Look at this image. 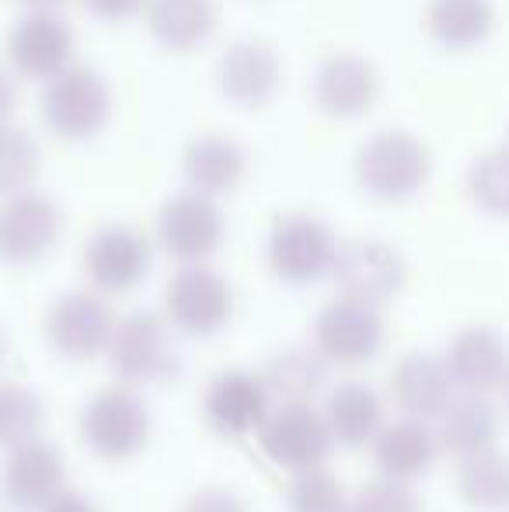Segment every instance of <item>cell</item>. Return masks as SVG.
Listing matches in <instances>:
<instances>
[{"label":"cell","instance_id":"cell-38","mask_svg":"<svg viewBox=\"0 0 509 512\" xmlns=\"http://www.w3.org/2000/svg\"><path fill=\"white\" fill-rule=\"evenodd\" d=\"M21 4L28 7V14H56V7H60L63 0H21Z\"/></svg>","mask_w":509,"mask_h":512},{"label":"cell","instance_id":"cell-8","mask_svg":"<svg viewBox=\"0 0 509 512\" xmlns=\"http://www.w3.org/2000/svg\"><path fill=\"white\" fill-rule=\"evenodd\" d=\"M384 345V317L377 307L360 300L339 297L321 307L314 321V349L325 363L363 366L381 352Z\"/></svg>","mask_w":509,"mask_h":512},{"label":"cell","instance_id":"cell-40","mask_svg":"<svg viewBox=\"0 0 509 512\" xmlns=\"http://www.w3.org/2000/svg\"><path fill=\"white\" fill-rule=\"evenodd\" d=\"M506 150H509V147H506Z\"/></svg>","mask_w":509,"mask_h":512},{"label":"cell","instance_id":"cell-3","mask_svg":"<svg viewBox=\"0 0 509 512\" xmlns=\"http://www.w3.org/2000/svg\"><path fill=\"white\" fill-rule=\"evenodd\" d=\"M339 255L332 227L311 213H286L269 230V265L290 286H311L328 276Z\"/></svg>","mask_w":509,"mask_h":512},{"label":"cell","instance_id":"cell-39","mask_svg":"<svg viewBox=\"0 0 509 512\" xmlns=\"http://www.w3.org/2000/svg\"><path fill=\"white\" fill-rule=\"evenodd\" d=\"M503 391H506V401H509V377H506V384H503Z\"/></svg>","mask_w":509,"mask_h":512},{"label":"cell","instance_id":"cell-33","mask_svg":"<svg viewBox=\"0 0 509 512\" xmlns=\"http://www.w3.org/2000/svg\"><path fill=\"white\" fill-rule=\"evenodd\" d=\"M349 512H422L419 495L412 492V485L401 481H367L360 492L349 499Z\"/></svg>","mask_w":509,"mask_h":512},{"label":"cell","instance_id":"cell-12","mask_svg":"<svg viewBox=\"0 0 509 512\" xmlns=\"http://www.w3.org/2000/svg\"><path fill=\"white\" fill-rule=\"evenodd\" d=\"M60 209L42 192H18L0 206V262L28 265L49 255L60 237Z\"/></svg>","mask_w":509,"mask_h":512},{"label":"cell","instance_id":"cell-30","mask_svg":"<svg viewBox=\"0 0 509 512\" xmlns=\"http://www.w3.org/2000/svg\"><path fill=\"white\" fill-rule=\"evenodd\" d=\"M39 171V147L18 126H0V196L11 199L28 192Z\"/></svg>","mask_w":509,"mask_h":512},{"label":"cell","instance_id":"cell-29","mask_svg":"<svg viewBox=\"0 0 509 512\" xmlns=\"http://www.w3.org/2000/svg\"><path fill=\"white\" fill-rule=\"evenodd\" d=\"M46 422V408L28 387L21 384H0V446L18 450L32 443Z\"/></svg>","mask_w":509,"mask_h":512},{"label":"cell","instance_id":"cell-22","mask_svg":"<svg viewBox=\"0 0 509 512\" xmlns=\"http://www.w3.org/2000/svg\"><path fill=\"white\" fill-rule=\"evenodd\" d=\"M182 171L192 192L213 199V196L231 192L234 185L241 182V175H245V154H241L238 143L227 140V136L206 133V136H196V140L185 147Z\"/></svg>","mask_w":509,"mask_h":512},{"label":"cell","instance_id":"cell-6","mask_svg":"<svg viewBox=\"0 0 509 512\" xmlns=\"http://www.w3.org/2000/svg\"><path fill=\"white\" fill-rule=\"evenodd\" d=\"M258 443L272 464L300 474L325 467L335 439L321 411H314L311 405H279L276 411H269L265 425L258 429Z\"/></svg>","mask_w":509,"mask_h":512},{"label":"cell","instance_id":"cell-28","mask_svg":"<svg viewBox=\"0 0 509 512\" xmlns=\"http://www.w3.org/2000/svg\"><path fill=\"white\" fill-rule=\"evenodd\" d=\"M426 25L443 46H475L492 28V4L489 0H429Z\"/></svg>","mask_w":509,"mask_h":512},{"label":"cell","instance_id":"cell-34","mask_svg":"<svg viewBox=\"0 0 509 512\" xmlns=\"http://www.w3.org/2000/svg\"><path fill=\"white\" fill-rule=\"evenodd\" d=\"M185 512H248V506L231 488H199L189 499Z\"/></svg>","mask_w":509,"mask_h":512},{"label":"cell","instance_id":"cell-4","mask_svg":"<svg viewBox=\"0 0 509 512\" xmlns=\"http://www.w3.org/2000/svg\"><path fill=\"white\" fill-rule=\"evenodd\" d=\"M109 363L126 387L154 384L178 370L175 345L168 335V321L154 310H133L123 321H116L109 342Z\"/></svg>","mask_w":509,"mask_h":512},{"label":"cell","instance_id":"cell-17","mask_svg":"<svg viewBox=\"0 0 509 512\" xmlns=\"http://www.w3.org/2000/svg\"><path fill=\"white\" fill-rule=\"evenodd\" d=\"M447 373L464 394H489L506 384L509 377V349L506 338L489 324H471L457 331L447 349Z\"/></svg>","mask_w":509,"mask_h":512},{"label":"cell","instance_id":"cell-31","mask_svg":"<svg viewBox=\"0 0 509 512\" xmlns=\"http://www.w3.org/2000/svg\"><path fill=\"white\" fill-rule=\"evenodd\" d=\"M468 189L475 203L489 213L509 216V150H489L468 171Z\"/></svg>","mask_w":509,"mask_h":512},{"label":"cell","instance_id":"cell-24","mask_svg":"<svg viewBox=\"0 0 509 512\" xmlns=\"http://www.w3.org/2000/svg\"><path fill=\"white\" fill-rule=\"evenodd\" d=\"M325 422L335 443L342 446H367L384 429V405L367 384H342L328 398Z\"/></svg>","mask_w":509,"mask_h":512},{"label":"cell","instance_id":"cell-5","mask_svg":"<svg viewBox=\"0 0 509 512\" xmlns=\"http://www.w3.org/2000/svg\"><path fill=\"white\" fill-rule=\"evenodd\" d=\"M109 84L102 74L84 63H70L63 74L46 81L42 91V115H46L49 129L60 133L63 140H88L109 119Z\"/></svg>","mask_w":509,"mask_h":512},{"label":"cell","instance_id":"cell-21","mask_svg":"<svg viewBox=\"0 0 509 512\" xmlns=\"http://www.w3.org/2000/svg\"><path fill=\"white\" fill-rule=\"evenodd\" d=\"M374 464L387 481H401L412 485L415 478L429 471L436 457V436L429 432L426 422L415 418H398V422H384V429L377 432L374 443Z\"/></svg>","mask_w":509,"mask_h":512},{"label":"cell","instance_id":"cell-35","mask_svg":"<svg viewBox=\"0 0 509 512\" xmlns=\"http://www.w3.org/2000/svg\"><path fill=\"white\" fill-rule=\"evenodd\" d=\"M98 18H109V21H119V18H129V14L140 11L147 0H84Z\"/></svg>","mask_w":509,"mask_h":512},{"label":"cell","instance_id":"cell-23","mask_svg":"<svg viewBox=\"0 0 509 512\" xmlns=\"http://www.w3.org/2000/svg\"><path fill=\"white\" fill-rule=\"evenodd\" d=\"M499 436V415L485 394H464L454 398L450 408L440 415V439L443 446L454 457H475L482 450H492Z\"/></svg>","mask_w":509,"mask_h":512},{"label":"cell","instance_id":"cell-18","mask_svg":"<svg viewBox=\"0 0 509 512\" xmlns=\"http://www.w3.org/2000/svg\"><path fill=\"white\" fill-rule=\"evenodd\" d=\"M217 84L234 105L255 108L272 98L279 84V56L265 39H238L217 63Z\"/></svg>","mask_w":509,"mask_h":512},{"label":"cell","instance_id":"cell-27","mask_svg":"<svg viewBox=\"0 0 509 512\" xmlns=\"http://www.w3.org/2000/svg\"><path fill=\"white\" fill-rule=\"evenodd\" d=\"M457 495L471 509L499 512L509 509V457L503 450H482L464 457L457 467Z\"/></svg>","mask_w":509,"mask_h":512},{"label":"cell","instance_id":"cell-20","mask_svg":"<svg viewBox=\"0 0 509 512\" xmlns=\"http://www.w3.org/2000/svg\"><path fill=\"white\" fill-rule=\"evenodd\" d=\"M377 91H381V81H377L374 63H367L363 56L353 53L328 56L318 67V77H314V98H318V105L328 115H339V119L363 115L377 102Z\"/></svg>","mask_w":509,"mask_h":512},{"label":"cell","instance_id":"cell-9","mask_svg":"<svg viewBox=\"0 0 509 512\" xmlns=\"http://www.w3.org/2000/svg\"><path fill=\"white\" fill-rule=\"evenodd\" d=\"M157 241L175 262L203 265L224 241V216L213 199L199 192L171 196L157 213Z\"/></svg>","mask_w":509,"mask_h":512},{"label":"cell","instance_id":"cell-15","mask_svg":"<svg viewBox=\"0 0 509 512\" xmlns=\"http://www.w3.org/2000/svg\"><path fill=\"white\" fill-rule=\"evenodd\" d=\"M60 492H67V464L56 446L32 439L7 453L4 464V495L14 509H46Z\"/></svg>","mask_w":509,"mask_h":512},{"label":"cell","instance_id":"cell-32","mask_svg":"<svg viewBox=\"0 0 509 512\" xmlns=\"http://www.w3.org/2000/svg\"><path fill=\"white\" fill-rule=\"evenodd\" d=\"M286 499H290V512H349V499L339 478L325 467L293 474Z\"/></svg>","mask_w":509,"mask_h":512},{"label":"cell","instance_id":"cell-11","mask_svg":"<svg viewBox=\"0 0 509 512\" xmlns=\"http://www.w3.org/2000/svg\"><path fill=\"white\" fill-rule=\"evenodd\" d=\"M116 314L98 293L74 290L63 293L46 314V338L60 356L67 359H91L109 349Z\"/></svg>","mask_w":509,"mask_h":512},{"label":"cell","instance_id":"cell-7","mask_svg":"<svg viewBox=\"0 0 509 512\" xmlns=\"http://www.w3.org/2000/svg\"><path fill=\"white\" fill-rule=\"evenodd\" d=\"M164 310H168V321L182 335H217L231 321L234 310L231 283L220 272L206 269V265H185L164 290Z\"/></svg>","mask_w":509,"mask_h":512},{"label":"cell","instance_id":"cell-1","mask_svg":"<svg viewBox=\"0 0 509 512\" xmlns=\"http://www.w3.org/2000/svg\"><path fill=\"white\" fill-rule=\"evenodd\" d=\"M429 168H433L429 147L405 129H384L370 136L356 154V178L370 196L384 203L415 196L426 185Z\"/></svg>","mask_w":509,"mask_h":512},{"label":"cell","instance_id":"cell-13","mask_svg":"<svg viewBox=\"0 0 509 512\" xmlns=\"http://www.w3.org/2000/svg\"><path fill=\"white\" fill-rule=\"evenodd\" d=\"M74 32L60 14H25L7 35V60L21 77L53 81L70 67Z\"/></svg>","mask_w":509,"mask_h":512},{"label":"cell","instance_id":"cell-16","mask_svg":"<svg viewBox=\"0 0 509 512\" xmlns=\"http://www.w3.org/2000/svg\"><path fill=\"white\" fill-rule=\"evenodd\" d=\"M206 422L227 439H245L269 418V391L262 377L245 370H227L210 384L203 401Z\"/></svg>","mask_w":509,"mask_h":512},{"label":"cell","instance_id":"cell-10","mask_svg":"<svg viewBox=\"0 0 509 512\" xmlns=\"http://www.w3.org/2000/svg\"><path fill=\"white\" fill-rule=\"evenodd\" d=\"M332 276L342 297L381 307L405 286V262L391 244L374 241V237H356V241L339 244Z\"/></svg>","mask_w":509,"mask_h":512},{"label":"cell","instance_id":"cell-19","mask_svg":"<svg viewBox=\"0 0 509 512\" xmlns=\"http://www.w3.org/2000/svg\"><path fill=\"white\" fill-rule=\"evenodd\" d=\"M391 394L398 408L415 422L440 418L454 401V380L447 373V363L429 352H408L398 359L391 377Z\"/></svg>","mask_w":509,"mask_h":512},{"label":"cell","instance_id":"cell-2","mask_svg":"<svg viewBox=\"0 0 509 512\" xmlns=\"http://www.w3.org/2000/svg\"><path fill=\"white\" fill-rule=\"evenodd\" d=\"M81 436L91 453L102 460H129L147 446L150 439V411L143 398L126 384L105 387L91 398L81 415Z\"/></svg>","mask_w":509,"mask_h":512},{"label":"cell","instance_id":"cell-37","mask_svg":"<svg viewBox=\"0 0 509 512\" xmlns=\"http://www.w3.org/2000/svg\"><path fill=\"white\" fill-rule=\"evenodd\" d=\"M11 108H14V84H11V77L0 70V126H7Z\"/></svg>","mask_w":509,"mask_h":512},{"label":"cell","instance_id":"cell-36","mask_svg":"<svg viewBox=\"0 0 509 512\" xmlns=\"http://www.w3.org/2000/svg\"><path fill=\"white\" fill-rule=\"evenodd\" d=\"M42 512H98V509H95V502H91L88 495L70 492V488H67V492L56 495V499L49 502V506L42 509Z\"/></svg>","mask_w":509,"mask_h":512},{"label":"cell","instance_id":"cell-25","mask_svg":"<svg viewBox=\"0 0 509 512\" xmlns=\"http://www.w3.org/2000/svg\"><path fill=\"white\" fill-rule=\"evenodd\" d=\"M147 25L154 39L168 49H196L217 25V7L213 0H147Z\"/></svg>","mask_w":509,"mask_h":512},{"label":"cell","instance_id":"cell-26","mask_svg":"<svg viewBox=\"0 0 509 512\" xmlns=\"http://www.w3.org/2000/svg\"><path fill=\"white\" fill-rule=\"evenodd\" d=\"M325 359L318 349H307V345H293L283 349L265 363L262 384L269 391V398H279L283 405H311V398L325 384Z\"/></svg>","mask_w":509,"mask_h":512},{"label":"cell","instance_id":"cell-14","mask_svg":"<svg viewBox=\"0 0 509 512\" xmlns=\"http://www.w3.org/2000/svg\"><path fill=\"white\" fill-rule=\"evenodd\" d=\"M150 269V244L133 227H102L84 248V272L102 293H126Z\"/></svg>","mask_w":509,"mask_h":512}]
</instances>
